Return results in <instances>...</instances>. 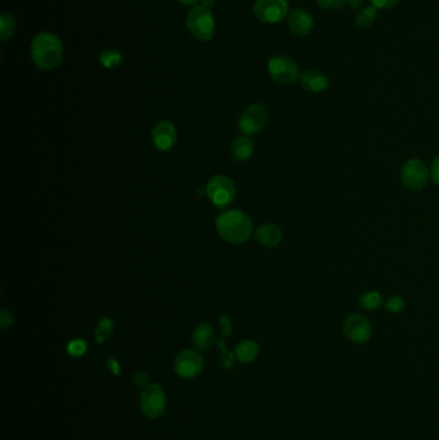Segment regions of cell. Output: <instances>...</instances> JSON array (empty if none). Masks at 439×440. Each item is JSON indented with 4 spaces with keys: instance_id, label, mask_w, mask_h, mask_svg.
<instances>
[{
    "instance_id": "6da1fadb",
    "label": "cell",
    "mask_w": 439,
    "mask_h": 440,
    "mask_svg": "<svg viewBox=\"0 0 439 440\" xmlns=\"http://www.w3.org/2000/svg\"><path fill=\"white\" fill-rule=\"evenodd\" d=\"M215 225L218 233L230 244H243L252 233V218L241 210H227L221 213Z\"/></svg>"
},
{
    "instance_id": "7a4b0ae2",
    "label": "cell",
    "mask_w": 439,
    "mask_h": 440,
    "mask_svg": "<svg viewBox=\"0 0 439 440\" xmlns=\"http://www.w3.org/2000/svg\"><path fill=\"white\" fill-rule=\"evenodd\" d=\"M30 52L35 65L43 70H53L62 61L64 46L56 35L44 32L32 40Z\"/></svg>"
},
{
    "instance_id": "3957f363",
    "label": "cell",
    "mask_w": 439,
    "mask_h": 440,
    "mask_svg": "<svg viewBox=\"0 0 439 440\" xmlns=\"http://www.w3.org/2000/svg\"><path fill=\"white\" fill-rule=\"evenodd\" d=\"M187 28L194 38L207 41L214 35V19L209 8L196 6L188 12Z\"/></svg>"
},
{
    "instance_id": "277c9868",
    "label": "cell",
    "mask_w": 439,
    "mask_h": 440,
    "mask_svg": "<svg viewBox=\"0 0 439 440\" xmlns=\"http://www.w3.org/2000/svg\"><path fill=\"white\" fill-rule=\"evenodd\" d=\"M167 408V394L158 384L147 385L140 393V411L149 419H159Z\"/></svg>"
},
{
    "instance_id": "5b68a950",
    "label": "cell",
    "mask_w": 439,
    "mask_h": 440,
    "mask_svg": "<svg viewBox=\"0 0 439 440\" xmlns=\"http://www.w3.org/2000/svg\"><path fill=\"white\" fill-rule=\"evenodd\" d=\"M430 178V169L420 159H411L403 164L401 180L403 187L412 192L424 189Z\"/></svg>"
},
{
    "instance_id": "8992f818",
    "label": "cell",
    "mask_w": 439,
    "mask_h": 440,
    "mask_svg": "<svg viewBox=\"0 0 439 440\" xmlns=\"http://www.w3.org/2000/svg\"><path fill=\"white\" fill-rule=\"evenodd\" d=\"M206 195L218 209H225L232 204L236 197L234 182L225 175H215L206 186Z\"/></svg>"
},
{
    "instance_id": "52a82bcc",
    "label": "cell",
    "mask_w": 439,
    "mask_h": 440,
    "mask_svg": "<svg viewBox=\"0 0 439 440\" xmlns=\"http://www.w3.org/2000/svg\"><path fill=\"white\" fill-rule=\"evenodd\" d=\"M268 73L272 79L281 85L294 84L300 77L297 62L286 56L273 57L268 64Z\"/></svg>"
},
{
    "instance_id": "ba28073f",
    "label": "cell",
    "mask_w": 439,
    "mask_h": 440,
    "mask_svg": "<svg viewBox=\"0 0 439 440\" xmlns=\"http://www.w3.org/2000/svg\"><path fill=\"white\" fill-rule=\"evenodd\" d=\"M343 332L352 343L364 344L373 336V325L364 314L352 313L344 319Z\"/></svg>"
},
{
    "instance_id": "9c48e42d",
    "label": "cell",
    "mask_w": 439,
    "mask_h": 440,
    "mask_svg": "<svg viewBox=\"0 0 439 440\" xmlns=\"http://www.w3.org/2000/svg\"><path fill=\"white\" fill-rule=\"evenodd\" d=\"M254 16L267 23H277L289 13L286 0H256L252 7Z\"/></svg>"
},
{
    "instance_id": "30bf717a",
    "label": "cell",
    "mask_w": 439,
    "mask_h": 440,
    "mask_svg": "<svg viewBox=\"0 0 439 440\" xmlns=\"http://www.w3.org/2000/svg\"><path fill=\"white\" fill-rule=\"evenodd\" d=\"M268 115L262 104H254L243 110L239 120V128L246 135H254L262 131Z\"/></svg>"
},
{
    "instance_id": "8fae6325",
    "label": "cell",
    "mask_w": 439,
    "mask_h": 440,
    "mask_svg": "<svg viewBox=\"0 0 439 440\" xmlns=\"http://www.w3.org/2000/svg\"><path fill=\"white\" fill-rule=\"evenodd\" d=\"M204 359L196 350H183L178 354L174 362V370L182 379H194L203 372Z\"/></svg>"
},
{
    "instance_id": "7c38bea8",
    "label": "cell",
    "mask_w": 439,
    "mask_h": 440,
    "mask_svg": "<svg viewBox=\"0 0 439 440\" xmlns=\"http://www.w3.org/2000/svg\"><path fill=\"white\" fill-rule=\"evenodd\" d=\"M288 25L295 35L307 37L315 28V21L307 10L303 8H292L288 13Z\"/></svg>"
},
{
    "instance_id": "4fadbf2b",
    "label": "cell",
    "mask_w": 439,
    "mask_h": 440,
    "mask_svg": "<svg viewBox=\"0 0 439 440\" xmlns=\"http://www.w3.org/2000/svg\"><path fill=\"white\" fill-rule=\"evenodd\" d=\"M152 141L160 151L171 150L177 143V131L171 122H161L152 131Z\"/></svg>"
},
{
    "instance_id": "5bb4252c",
    "label": "cell",
    "mask_w": 439,
    "mask_h": 440,
    "mask_svg": "<svg viewBox=\"0 0 439 440\" xmlns=\"http://www.w3.org/2000/svg\"><path fill=\"white\" fill-rule=\"evenodd\" d=\"M301 86L312 92V93H321L328 88V79L325 74H322L318 70H307L299 77Z\"/></svg>"
},
{
    "instance_id": "9a60e30c",
    "label": "cell",
    "mask_w": 439,
    "mask_h": 440,
    "mask_svg": "<svg viewBox=\"0 0 439 440\" xmlns=\"http://www.w3.org/2000/svg\"><path fill=\"white\" fill-rule=\"evenodd\" d=\"M192 341L197 350L205 352L214 345L215 334L214 328L212 327L209 323H200L194 329L192 334Z\"/></svg>"
},
{
    "instance_id": "2e32d148",
    "label": "cell",
    "mask_w": 439,
    "mask_h": 440,
    "mask_svg": "<svg viewBox=\"0 0 439 440\" xmlns=\"http://www.w3.org/2000/svg\"><path fill=\"white\" fill-rule=\"evenodd\" d=\"M255 240L265 247H276L282 241L280 227L276 224H264L255 232Z\"/></svg>"
},
{
    "instance_id": "e0dca14e",
    "label": "cell",
    "mask_w": 439,
    "mask_h": 440,
    "mask_svg": "<svg viewBox=\"0 0 439 440\" xmlns=\"http://www.w3.org/2000/svg\"><path fill=\"white\" fill-rule=\"evenodd\" d=\"M252 152H254V143L247 135L240 137L232 143L231 153L236 161H245V160L250 159Z\"/></svg>"
},
{
    "instance_id": "ac0fdd59",
    "label": "cell",
    "mask_w": 439,
    "mask_h": 440,
    "mask_svg": "<svg viewBox=\"0 0 439 440\" xmlns=\"http://www.w3.org/2000/svg\"><path fill=\"white\" fill-rule=\"evenodd\" d=\"M234 354L240 362L250 363L259 354V345L252 340H243L236 347Z\"/></svg>"
},
{
    "instance_id": "d6986e66",
    "label": "cell",
    "mask_w": 439,
    "mask_h": 440,
    "mask_svg": "<svg viewBox=\"0 0 439 440\" xmlns=\"http://www.w3.org/2000/svg\"><path fill=\"white\" fill-rule=\"evenodd\" d=\"M384 304L383 296L377 291H367L358 299L359 308L364 310H375L380 308Z\"/></svg>"
},
{
    "instance_id": "ffe728a7",
    "label": "cell",
    "mask_w": 439,
    "mask_h": 440,
    "mask_svg": "<svg viewBox=\"0 0 439 440\" xmlns=\"http://www.w3.org/2000/svg\"><path fill=\"white\" fill-rule=\"evenodd\" d=\"M376 16H377V10L375 8L374 6H368V7H364L362 10L357 12L355 22L359 28H371L374 25Z\"/></svg>"
},
{
    "instance_id": "44dd1931",
    "label": "cell",
    "mask_w": 439,
    "mask_h": 440,
    "mask_svg": "<svg viewBox=\"0 0 439 440\" xmlns=\"http://www.w3.org/2000/svg\"><path fill=\"white\" fill-rule=\"evenodd\" d=\"M113 331V322L109 317H103L98 326L95 328V340L97 343L102 344L109 337L111 336Z\"/></svg>"
},
{
    "instance_id": "7402d4cb",
    "label": "cell",
    "mask_w": 439,
    "mask_h": 440,
    "mask_svg": "<svg viewBox=\"0 0 439 440\" xmlns=\"http://www.w3.org/2000/svg\"><path fill=\"white\" fill-rule=\"evenodd\" d=\"M16 30V21L8 15V13H3L0 16V38L4 41L7 39L10 38L15 34Z\"/></svg>"
},
{
    "instance_id": "603a6c76",
    "label": "cell",
    "mask_w": 439,
    "mask_h": 440,
    "mask_svg": "<svg viewBox=\"0 0 439 440\" xmlns=\"http://www.w3.org/2000/svg\"><path fill=\"white\" fill-rule=\"evenodd\" d=\"M100 62L106 68H115V67L122 65V56L119 52H116L113 49H107V50H104L103 53H101Z\"/></svg>"
},
{
    "instance_id": "cb8c5ba5",
    "label": "cell",
    "mask_w": 439,
    "mask_h": 440,
    "mask_svg": "<svg viewBox=\"0 0 439 440\" xmlns=\"http://www.w3.org/2000/svg\"><path fill=\"white\" fill-rule=\"evenodd\" d=\"M86 350H88V344H86V341L82 340V338L71 340L67 344V353L71 356H84Z\"/></svg>"
},
{
    "instance_id": "d4e9b609",
    "label": "cell",
    "mask_w": 439,
    "mask_h": 440,
    "mask_svg": "<svg viewBox=\"0 0 439 440\" xmlns=\"http://www.w3.org/2000/svg\"><path fill=\"white\" fill-rule=\"evenodd\" d=\"M384 304L385 308L392 313H401L406 309V301L401 296H391Z\"/></svg>"
},
{
    "instance_id": "484cf974",
    "label": "cell",
    "mask_w": 439,
    "mask_h": 440,
    "mask_svg": "<svg viewBox=\"0 0 439 440\" xmlns=\"http://www.w3.org/2000/svg\"><path fill=\"white\" fill-rule=\"evenodd\" d=\"M348 0H317L318 7L324 10H337L346 6Z\"/></svg>"
},
{
    "instance_id": "4316f807",
    "label": "cell",
    "mask_w": 439,
    "mask_h": 440,
    "mask_svg": "<svg viewBox=\"0 0 439 440\" xmlns=\"http://www.w3.org/2000/svg\"><path fill=\"white\" fill-rule=\"evenodd\" d=\"M13 322H15V318H13V314L10 313V310L1 308L0 309V327L6 329V328L12 326Z\"/></svg>"
},
{
    "instance_id": "83f0119b",
    "label": "cell",
    "mask_w": 439,
    "mask_h": 440,
    "mask_svg": "<svg viewBox=\"0 0 439 440\" xmlns=\"http://www.w3.org/2000/svg\"><path fill=\"white\" fill-rule=\"evenodd\" d=\"M400 3V0H371V6L376 10H391Z\"/></svg>"
},
{
    "instance_id": "f1b7e54d",
    "label": "cell",
    "mask_w": 439,
    "mask_h": 440,
    "mask_svg": "<svg viewBox=\"0 0 439 440\" xmlns=\"http://www.w3.org/2000/svg\"><path fill=\"white\" fill-rule=\"evenodd\" d=\"M219 325H221V329H222V340L225 341V337L231 335V321L227 316H222L219 318Z\"/></svg>"
},
{
    "instance_id": "f546056e",
    "label": "cell",
    "mask_w": 439,
    "mask_h": 440,
    "mask_svg": "<svg viewBox=\"0 0 439 440\" xmlns=\"http://www.w3.org/2000/svg\"><path fill=\"white\" fill-rule=\"evenodd\" d=\"M131 383L136 386L146 388L144 385L149 383V375L144 374V372H136L134 375L131 376Z\"/></svg>"
},
{
    "instance_id": "4dcf8cb0",
    "label": "cell",
    "mask_w": 439,
    "mask_h": 440,
    "mask_svg": "<svg viewBox=\"0 0 439 440\" xmlns=\"http://www.w3.org/2000/svg\"><path fill=\"white\" fill-rule=\"evenodd\" d=\"M430 178L439 186V156L433 160L431 166H430Z\"/></svg>"
},
{
    "instance_id": "1f68e13d",
    "label": "cell",
    "mask_w": 439,
    "mask_h": 440,
    "mask_svg": "<svg viewBox=\"0 0 439 440\" xmlns=\"http://www.w3.org/2000/svg\"><path fill=\"white\" fill-rule=\"evenodd\" d=\"M107 365H109V370L113 372V375H120V365H119V362L115 358H109L107 359Z\"/></svg>"
},
{
    "instance_id": "d6a6232c",
    "label": "cell",
    "mask_w": 439,
    "mask_h": 440,
    "mask_svg": "<svg viewBox=\"0 0 439 440\" xmlns=\"http://www.w3.org/2000/svg\"><path fill=\"white\" fill-rule=\"evenodd\" d=\"M364 0H348L346 4L352 8V10H358L361 6H362Z\"/></svg>"
},
{
    "instance_id": "836d02e7",
    "label": "cell",
    "mask_w": 439,
    "mask_h": 440,
    "mask_svg": "<svg viewBox=\"0 0 439 440\" xmlns=\"http://www.w3.org/2000/svg\"><path fill=\"white\" fill-rule=\"evenodd\" d=\"M215 1H216V0H201L203 7H206V8H212L215 4Z\"/></svg>"
},
{
    "instance_id": "e575fe53",
    "label": "cell",
    "mask_w": 439,
    "mask_h": 440,
    "mask_svg": "<svg viewBox=\"0 0 439 440\" xmlns=\"http://www.w3.org/2000/svg\"><path fill=\"white\" fill-rule=\"evenodd\" d=\"M177 1L183 6H195L198 0H177Z\"/></svg>"
}]
</instances>
